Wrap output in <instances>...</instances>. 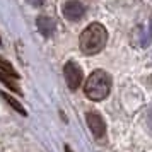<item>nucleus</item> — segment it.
Instances as JSON below:
<instances>
[{"instance_id":"0eeeda50","label":"nucleus","mask_w":152,"mask_h":152,"mask_svg":"<svg viewBox=\"0 0 152 152\" xmlns=\"http://www.w3.org/2000/svg\"><path fill=\"white\" fill-rule=\"evenodd\" d=\"M0 70H2V72H5L7 75L14 77V79H19V74L14 70V67H12L7 60H4V58H0Z\"/></svg>"},{"instance_id":"20e7f679","label":"nucleus","mask_w":152,"mask_h":152,"mask_svg":"<svg viewBox=\"0 0 152 152\" xmlns=\"http://www.w3.org/2000/svg\"><path fill=\"white\" fill-rule=\"evenodd\" d=\"M86 120H87V125H89L92 135L96 138H103L104 133H106V123H104L103 116L96 111H89L86 115Z\"/></svg>"},{"instance_id":"f03ea898","label":"nucleus","mask_w":152,"mask_h":152,"mask_svg":"<svg viewBox=\"0 0 152 152\" xmlns=\"http://www.w3.org/2000/svg\"><path fill=\"white\" fill-rule=\"evenodd\" d=\"M111 91V77L104 70L92 72L84 84V92L86 96L92 101H101L110 94Z\"/></svg>"},{"instance_id":"9b49d317","label":"nucleus","mask_w":152,"mask_h":152,"mask_svg":"<svg viewBox=\"0 0 152 152\" xmlns=\"http://www.w3.org/2000/svg\"><path fill=\"white\" fill-rule=\"evenodd\" d=\"M65 152H72V151H70L69 147H65Z\"/></svg>"},{"instance_id":"7ed1b4c3","label":"nucleus","mask_w":152,"mask_h":152,"mask_svg":"<svg viewBox=\"0 0 152 152\" xmlns=\"http://www.w3.org/2000/svg\"><path fill=\"white\" fill-rule=\"evenodd\" d=\"M63 74H65V80L72 91H75L80 84H82V69L77 65L75 62H69L63 67Z\"/></svg>"},{"instance_id":"9d476101","label":"nucleus","mask_w":152,"mask_h":152,"mask_svg":"<svg viewBox=\"0 0 152 152\" xmlns=\"http://www.w3.org/2000/svg\"><path fill=\"white\" fill-rule=\"evenodd\" d=\"M29 4H31V5H34V7H38V5H43V2H45V0H28Z\"/></svg>"},{"instance_id":"39448f33","label":"nucleus","mask_w":152,"mask_h":152,"mask_svg":"<svg viewBox=\"0 0 152 152\" xmlns=\"http://www.w3.org/2000/svg\"><path fill=\"white\" fill-rule=\"evenodd\" d=\"M63 15H65L69 21H79L84 15V5L79 0H69V2L63 5Z\"/></svg>"},{"instance_id":"6e6552de","label":"nucleus","mask_w":152,"mask_h":152,"mask_svg":"<svg viewBox=\"0 0 152 152\" xmlns=\"http://www.w3.org/2000/svg\"><path fill=\"white\" fill-rule=\"evenodd\" d=\"M0 80L5 84V86H9L12 91H17V92H19V87L14 84L15 79H14V77H10V75H7V74H5V72H2V70H0Z\"/></svg>"},{"instance_id":"f257e3e1","label":"nucleus","mask_w":152,"mask_h":152,"mask_svg":"<svg viewBox=\"0 0 152 152\" xmlns=\"http://www.w3.org/2000/svg\"><path fill=\"white\" fill-rule=\"evenodd\" d=\"M106 41H108L106 28L99 22H92L82 31L79 45L84 55H96L106 46Z\"/></svg>"},{"instance_id":"423d86ee","label":"nucleus","mask_w":152,"mask_h":152,"mask_svg":"<svg viewBox=\"0 0 152 152\" xmlns=\"http://www.w3.org/2000/svg\"><path fill=\"white\" fill-rule=\"evenodd\" d=\"M38 29L41 31L43 36H50L53 33V29H55V22L51 21L50 17H46V15H41L38 19Z\"/></svg>"},{"instance_id":"1a4fd4ad","label":"nucleus","mask_w":152,"mask_h":152,"mask_svg":"<svg viewBox=\"0 0 152 152\" xmlns=\"http://www.w3.org/2000/svg\"><path fill=\"white\" fill-rule=\"evenodd\" d=\"M2 96H4V99H5V101H7V103L10 104V106H14V108H15V110H17V111H19L21 115H26V111H24V108H22L21 104L17 103V101H15L14 97H10V96H9V94H5V92H4Z\"/></svg>"}]
</instances>
